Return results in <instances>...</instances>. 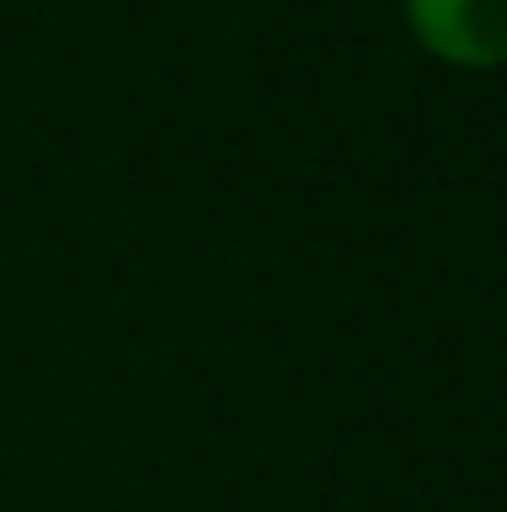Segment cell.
<instances>
[{"label":"cell","instance_id":"obj_1","mask_svg":"<svg viewBox=\"0 0 507 512\" xmlns=\"http://www.w3.org/2000/svg\"><path fill=\"white\" fill-rule=\"evenodd\" d=\"M404 22L448 66H507V0H404Z\"/></svg>","mask_w":507,"mask_h":512}]
</instances>
